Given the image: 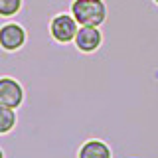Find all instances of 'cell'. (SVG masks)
I'll use <instances>...</instances> for the list:
<instances>
[{
    "mask_svg": "<svg viewBox=\"0 0 158 158\" xmlns=\"http://www.w3.org/2000/svg\"><path fill=\"white\" fill-rule=\"evenodd\" d=\"M16 125V113L10 107H2L0 105V135L10 132Z\"/></svg>",
    "mask_w": 158,
    "mask_h": 158,
    "instance_id": "cell-7",
    "label": "cell"
},
{
    "mask_svg": "<svg viewBox=\"0 0 158 158\" xmlns=\"http://www.w3.org/2000/svg\"><path fill=\"white\" fill-rule=\"evenodd\" d=\"M26 42V32L20 24H4L0 28V48L6 52H16Z\"/></svg>",
    "mask_w": 158,
    "mask_h": 158,
    "instance_id": "cell-4",
    "label": "cell"
},
{
    "mask_svg": "<svg viewBox=\"0 0 158 158\" xmlns=\"http://www.w3.org/2000/svg\"><path fill=\"white\" fill-rule=\"evenodd\" d=\"M0 158H4V152H2V148H0Z\"/></svg>",
    "mask_w": 158,
    "mask_h": 158,
    "instance_id": "cell-9",
    "label": "cell"
},
{
    "mask_svg": "<svg viewBox=\"0 0 158 158\" xmlns=\"http://www.w3.org/2000/svg\"><path fill=\"white\" fill-rule=\"evenodd\" d=\"M24 101V89L12 77H0V105L16 109Z\"/></svg>",
    "mask_w": 158,
    "mask_h": 158,
    "instance_id": "cell-3",
    "label": "cell"
},
{
    "mask_svg": "<svg viewBox=\"0 0 158 158\" xmlns=\"http://www.w3.org/2000/svg\"><path fill=\"white\" fill-rule=\"evenodd\" d=\"M79 158H111V148L103 140H87L79 148Z\"/></svg>",
    "mask_w": 158,
    "mask_h": 158,
    "instance_id": "cell-6",
    "label": "cell"
},
{
    "mask_svg": "<svg viewBox=\"0 0 158 158\" xmlns=\"http://www.w3.org/2000/svg\"><path fill=\"white\" fill-rule=\"evenodd\" d=\"M49 30H52V36L56 42L59 44H67V42H73L77 36V22L73 16H69V14H59V16H56L52 20V26H49Z\"/></svg>",
    "mask_w": 158,
    "mask_h": 158,
    "instance_id": "cell-2",
    "label": "cell"
},
{
    "mask_svg": "<svg viewBox=\"0 0 158 158\" xmlns=\"http://www.w3.org/2000/svg\"><path fill=\"white\" fill-rule=\"evenodd\" d=\"M154 2H156V4H158V0H154Z\"/></svg>",
    "mask_w": 158,
    "mask_h": 158,
    "instance_id": "cell-10",
    "label": "cell"
},
{
    "mask_svg": "<svg viewBox=\"0 0 158 158\" xmlns=\"http://www.w3.org/2000/svg\"><path fill=\"white\" fill-rule=\"evenodd\" d=\"M101 32H99L97 26H81L77 30V36H75V46L77 49H81L83 53H91L101 46Z\"/></svg>",
    "mask_w": 158,
    "mask_h": 158,
    "instance_id": "cell-5",
    "label": "cell"
},
{
    "mask_svg": "<svg viewBox=\"0 0 158 158\" xmlns=\"http://www.w3.org/2000/svg\"><path fill=\"white\" fill-rule=\"evenodd\" d=\"M22 6V0H0V16H14Z\"/></svg>",
    "mask_w": 158,
    "mask_h": 158,
    "instance_id": "cell-8",
    "label": "cell"
},
{
    "mask_svg": "<svg viewBox=\"0 0 158 158\" xmlns=\"http://www.w3.org/2000/svg\"><path fill=\"white\" fill-rule=\"evenodd\" d=\"M71 16L79 26H101L105 22L107 8L103 0H73Z\"/></svg>",
    "mask_w": 158,
    "mask_h": 158,
    "instance_id": "cell-1",
    "label": "cell"
}]
</instances>
